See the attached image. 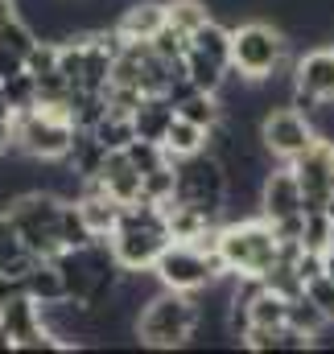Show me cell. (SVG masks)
<instances>
[{
    "mask_svg": "<svg viewBox=\"0 0 334 354\" xmlns=\"http://www.w3.org/2000/svg\"><path fill=\"white\" fill-rule=\"evenodd\" d=\"M107 243H112L116 260H120V268H124L128 276L153 272L157 260L166 256V248L173 243L169 223H166V210H161L157 202H145V198L132 202V206H124L120 227H116V235H112Z\"/></svg>",
    "mask_w": 334,
    "mask_h": 354,
    "instance_id": "obj_1",
    "label": "cell"
},
{
    "mask_svg": "<svg viewBox=\"0 0 334 354\" xmlns=\"http://www.w3.org/2000/svg\"><path fill=\"white\" fill-rule=\"evenodd\" d=\"M219 256L227 264V276L236 280H264L285 256V239L276 235L272 218H240V223H223L219 235Z\"/></svg>",
    "mask_w": 334,
    "mask_h": 354,
    "instance_id": "obj_2",
    "label": "cell"
},
{
    "mask_svg": "<svg viewBox=\"0 0 334 354\" xmlns=\"http://www.w3.org/2000/svg\"><path fill=\"white\" fill-rule=\"evenodd\" d=\"M12 136H17V153L29 161H67L79 124L67 103H37L29 111H17Z\"/></svg>",
    "mask_w": 334,
    "mask_h": 354,
    "instance_id": "obj_3",
    "label": "cell"
},
{
    "mask_svg": "<svg viewBox=\"0 0 334 354\" xmlns=\"http://www.w3.org/2000/svg\"><path fill=\"white\" fill-rule=\"evenodd\" d=\"M285 66H289V37L281 33V25H268V21L231 25V75L248 83H264Z\"/></svg>",
    "mask_w": 334,
    "mask_h": 354,
    "instance_id": "obj_4",
    "label": "cell"
},
{
    "mask_svg": "<svg viewBox=\"0 0 334 354\" xmlns=\"http://www.w3.org/2000/svg\"><path fill=\"white\" fill-rule=\"evenodd\" d=\"M8 214L25 239L29 252H37L42 260H54L62 248V214H67V198L54 189H25L8 202Z\"/></svg>",
    "mask_w": 334,
    "mask_h": 354,
    "instance_id": "obj_5",
    "label": "cell"
},
{
    "mask_svg": "<svg viewBox=\"0 0 334 354\" xmlns=\"http://www.w3.org/2000/svg\"><path fill=\"white\" fill-rule=\"evenodd\" d=\"M198 317L202 309L190 301V292H173L161 288L137 317V338L141 346H153V351H173V346H186L198 330Z\"/></svg>",
    "mask_w": 334,
    "mask_h": 354,
    "instance_id": "obj_6",
    "label": "cell"
},
{
    "mask_svg": "<svg viewBox=\"0 0 334 354\" xmlns=\"http://www.w3.org/2000/svg\"><path fill=\"white\" fill-rule=\"evenodd\" d=\"M173 169H177V194L173 198L177 202H190V206H198V210H206L211 218L223 223V206L231 198V181H227L223 157H215V153L202 149V153L177 161Z\"/></svg>",
    "mask_w": 334,
    "mask_h": 354,
    "instance_id": "obj_7",
    "label": "cell"
},
{
    "mask_svg": "<svg viewBox=\"0 0 334 354\" xmlns=\"http://www.w3.org/2000/svg\"><path fill=\"white\" fill-rule=\"evenodd\" d=\"M157 284L161 288H173V292H202V288H215L223 276H227V264L223 256H206L190 243H169L166 256L157 260Z\"/></svg>",
    "mask_w": 334,
    "mask_h": 354,
    "instance_id": "obj_8",
    "label": "cell"
},
{
    "mask_svg": "<svg viewBox=\"0 0 334 354\" xmlns=\"http://www.w3.org/2000/svg\"><path fill=\"white\" fill-rule=\"evenodd\" d=\"M318 140V124L314 115H306L301 107H272L260 120V145L272 161H297L310 145Z\"/></svg>",
    "mask_w": 334,
    "mask_h": 354,
    "instance_id": "obj_9",
    "label": "cell"
},
{
    "mask_svg": "<svg viewBox=\"0 0 334 354\" xmlns=\"http://www.w3.org/2000/svg\"><path fill=\"white\" fill-rule=\"evenodd\" d=\"M289 103L301 107L306 115H318L322 103H334V46L310 50L306 58L293 62V91Z\"/></svg>",
    "mask_w": 334,
    "mask_h": 354,
    "instance_id": "obj_10",
    "label": "cell"
},
{
    "mask_svg": "<svg viewBox=\"0 0 334 354\" xmlns=\"http://www.w3.org/2000/svg\"><path fill=\"white\" fill-rule=\"evenodd\" d=\"M297 177H301V189H306V210H326L334 189V140L318 132V140L297 157L289 161Z\"/></svg>",
    "mask_w": 334,
    "mask_h": 354,
    "instance_id": "obj_11",
    "label": "cell"
},
{
    "mask_svg": "<svg viewBox=\"0 0 334 354\" xmlns=\"http://www.w3.org/2000/svg\"><path fill=\"white\" fill-rule=\"evenodd\" d=\"M306 210V189H301V177L289 161H281V169H268L264 185H260V214L264 218H289V214H301Z\"/></svg>",
    "mask_w": 334,
    "mask_h": 354,
    "instance_id": "obj_12",
    "label": "cell"
},
{
    "mask_svg": "<svg viewBox=\"0 0 334 354\" xmlns=\"http://www.w3.org/2000/svg\"><path fill=\"white\" fill-rule=\"evenodd\" d=\"M166 25H169L166 0H132V4H124V12L116 21V33L124 41H153Z\"/></svg>",
    "mask_w": 334,
    "mask_h": 354,
    "instance_id": "obj_13",
    "label": "cell"
},
{
    "mask_svg": "<svg viewBox=\"0 0 334 354\" xmlns=\"http://www.w3.org/2000/svg\"><path fill=\"white\" fill-rule=\"evenodd\" d=\"M99 185H103L116 202L132 206V202H141V194H145V174L132 165V157H128L124 149H116V153H107V161H103V169H99Z\"/></svg>",
    "mask_w": 334,
    "mask_h": 354,
    "instance_id": "obj_14",
    "label": "cell"
},
{
    "mask_svg": "<svg viewBox=\"0 0 334 354\" xmlns=\"http://www.w3.org/2000/svg\"><path fill=\"white\" fill-rule=\"evenodd\" d=\"M177 120V107H173V99L169 95H145V103L137 107V115H132V124H137V136L141 140H166L169 124Z\"/></svg>",
    "mask_w": 334,
    "mask_h": 354,
    "instance_id": "obj_15",
    "label": "cell"
},
{
    "mask_svg": "<svg viewBox=\"0 0 334 354\" xmlns=\"http://www.w3.org/2000/svg\"><path fill=\"white\" fill-rule=\"evenodd\" d=\"M21 288H25L37 305H58V301L71 297V292H67V276H62V268L54 264V260H42V264L21 280Z\"/></svg>",
    "mask_w": 334,
    "mask_h": 354,
    "instance_id": "obj_16",
    "label": "cell"
},
{
    "mask_svg": "<svg viewBox=\"0 0 334 354\" xmlns=\"http://www.w3.org/2000/svg\"><path fill=\"white\" fill-rule=\"evenodd\" d=\"M166 157L177 165V161H186V157H194V153H202L206 149V128H198V124H190V120H173L166 132Z\"/></svg>",
    "mask_w": 334,
    "mask_h": 354,
    "instance_id": "obj_17",
    "label": "cell"
},
{
    "mask_svg": "<svg viewBox=\"0 0 334 354\" xmlns=\"http://www.w3.org/2000/svg\"><path fill=\"white\" fill-rule=\"evenodd\" d=\"M227 75H231V66H223V62H215L198 50H186V79H190L194 91H215L219 95L227 87Z\"/></svg>",
    "mask_w": 334,
    "mask_h": 354,
    "instance_id": "obj_18",
    "label": "cell"
},
{
    "mask_svg": "<svg viewBox=\"0 0 334 354\" xmlns=\"http://www.w3.org/2000/svg\"><path fill=\"white\" fill-rule=\"evenodd\" d=\"M190 50H198V54H206V58L231 66V25H223V21L211 17V21L190 37Z\"/></svg>",
    "mask_w": 334,
    "mask_h": 354,
    "instance_id": "obj_19",
    "label": "cell"
},
{
    "mask_svg": "<svg viewBox=\"0 0 334 354\" xmlns=\"http://www.w3.org/2000/svg\"><path fill=\"white\" fill-rule=\"evenodd\" d=\"M166 12H169V25L182 29L186 37H194V33L215 17L206 0H166Z\"/></svg>",
    "mask_w": 334,
    "mask_h": 354,
    "instance_id": "obj_20",
    "label": "cell"
},
{
    "mask_svg": "<svg viewBox=\"0 0 334 354\" xmlns=\"http://www.w3.org/2000/svg\"><path fill=\"white\" fill-rule=\"evenodd\" d=\"M95 136H99V145L107 149V153H116V149H128L132 140H137V124H132V115H116V111H107L95 128H91Z\"/></svg>",
    "mask_w": 334,
    "mask_h": 354,
    "instance_id": "obj_21",
    "label": "cell"
},
{
    "mask_svg": "<svg viewBox=\"0 0 334 354\" xmlns=\"http://www.w3.org/2000/svg\"><path fill=\"white\" fill-rule=\"evenodd\" d=\"M289 326H297L301 334H310V338H322L326 334V326H331V317L301 292V297H293L289 301Z\"/></svg>",
    "mask_w": 334,
    "mask_h": 354,
    "instance_id": "obj_22",
    "label": "cell"
},
{
    "mask_svg": "<svg viewBox=\"0 0 334 354\" xmlns=\"http://www.w3.org/2000/svg\"><path fill=\"white\" fill-rule=\"evenodd\" d=\"M301 248H306V252H326V248H334V218L326 210H306Z\"/></svg>",
    "mask_w": 334,
    "mask_h": 354,
    "instance_id": "obj_23",
    "label": "cell"
},
{
    "mask_svg": "<svg viewBox=\"0 0 334 354\" xmlns=\"http://www.w3.org/2000/svg\"><path fill=\"white\" fill-rule=\"evenodd\" d=\"M0 91L8 95L12 111H29V107H37V99H42V87H37V75H29V71H21V75L4 79V83H0Z\"/></svg>",
    "mask_w": 334,
    "mask_h": 354,
    "instance_id": "obj_24",
    "label": "cell"
},
{
    "mask_svg": "<svg viewBox=\"0 0 334 354\" xmlns=\"http://www.w3.org/2000/svg\"><path fill=\"white\" fill-rule=\"evenodd\" d=\"M306 297H310V301H314V305H318V309L334 322V280L326 276V272H322V276H314V280L306 284Z\"/></svg>",
    "mask_w": 334,
    "mask_h": 354,
    "instance_id": "obj_25",
    "label": "cell"
},
{
    "mask_svg": "<svg viewBox=\"0 0 334 354\" xmlns=\"http://www.w3.org/2000/svg\"><path fill=\"white\" fill-rule=\"evenodd\" d=\"M21 71H29V58L17 54V50H8V46H0V83L12 79V75H21Z\"/></svg>",
    "mask_w": 334,
    "mask_h": 354,
    "instance_id": "obj_26",
    "label": "cell"
},
{
    "mask_svg": "<svg viewBox=\"0 0 334 354\" xmlns=\"http://www.w3.org/2000/svg\"><path fill=\"white\" fill-rule=\"evenodd\" d=\"M17 17H21V0H0V25H8Z\"/></svg>",
    "mask_w": 334,
    "mask_h": 354,
    "instance_id": "obj_27",
    "label": "cell"
},
{
    "mask_svg": "<svg viewBox=\"0 0 334 354\" xmlns=\"http://www.w3.org/2000/svg\"><path fill=\"white\" fill-rule=\"evenodd\" d=\"M0 120H17V111H12V103H8L4 91H0Z\"/></svg>",
    "mask_w": 334,
    "mask_h": 354,
    "instance_id": "obj_28",
    "label": "cell"
},
{
    "mask_svg": "<svg viewBox=\"0 0 334 354\" xmlns=\"http://www.w3.org/2000/svg\"><path fill=\"white\" fill-rule=\"evenodd\" d=\"M322 272L334 280V248H326V252H322Z\"/></svg>",
    "mask_w": 334,
    "mask_h": 354,
    "instance_id": "obj_29",
    "label": "cell"
}]
</instances>
